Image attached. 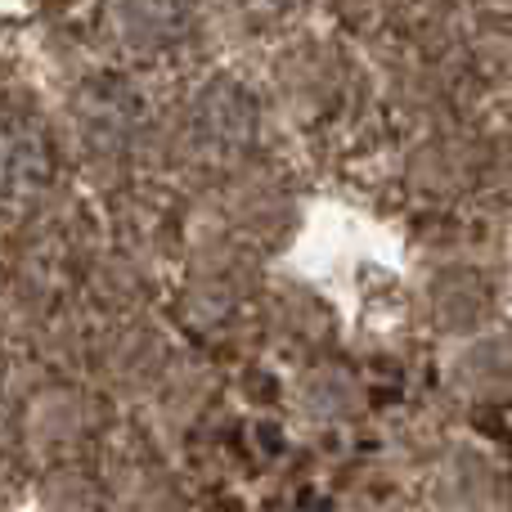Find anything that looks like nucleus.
Segmentation results:
<instances>
[{
	"label": "nucleus",
	"mask_w": 512,
	"mask_h": 512,
	"mask_svg": "<svg viewBox=\"0 0 512 512\" xmlns=\"http://www.w3.org/2000/svg\"><path fill=\"white\" fill-rule=\"evenodd\" d=\"M270 5H283V9H288V5H292V0H270Z\"/></svg>",
	"instance_id": "nucleus-1"
}]
</instances>
